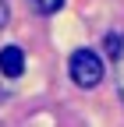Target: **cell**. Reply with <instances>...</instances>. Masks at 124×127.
<instances>
[{
    "mask_svg": "<svg viewBox=\"0 0 124 127\" xmlns=\"http://www.w3.org/2000/svg\"><path fill=\"white\" fill-rule=\"evenodd\" d=\"M0 74H7V78L25 74V50L21 46H4L0 50Z\"/></svg>",
    "mask_w": 124,
    "mask_h": 127,
    "instance_id": "2",
    "label": "cell"
},
{
    "mask_svg": "<svg viewBox=\"0 0 124 127\" xmlns=\"http://www.w3.org/2000/svg\"><path fill=\"white\" fill-rule=\"evenodd\" d=\"M114 64H117V92H121V99H124V35H121V46H117V53H114Z\"/></svg>",
    "mask_w": 124,
    "mask_h": 127,
    "instance_id": "3",
    "label": "cell"
},
{
    "mask_svg": "<svg viewBox=\"0 0 124 127\" xmlns=\"http://www.w3.org/2000/svg\"><path fill=\"white\" fill-rule=\"evenodd\" d=\"M7 18H11V11H7V4H4V0H0V28L7 25Z\"/></svg>",
    "mask_w": 124,
    "mask_h": 127,
    "instance_id": "5",
    "label": "cell"
},
{
    "mask_svg": "<svg viewBox=\"0 0 124 127\" xmlns=\"http://www.w3.org/2000/svg\"><path fill=\"white\" fill-rule=\"evenodd\" d=\"M36 7H39L43 14H57L60 7H64V0H36Z\"/></svg>",
    "mask_w": 124,
    "mask_h": 127,
    "instance_id": "4",
    "label": "cell"
},
{
    "mask_svg": "<svg viewBox=\"0 0 124 127\" xmlns=\"http://www.w3.org/2000/svg\"><path fill=\"white\" fill-rule=\"evenodd\" d=\"M103 57L99 53H92V50H74L67 57V74H71V81L74 85H82V88H96L103 81Z\"/></svg>",
    "mask_w": 124,
    "mask_h": 127,
    "instance_id": "1",
    "label": "cell"
}]
</instances>
